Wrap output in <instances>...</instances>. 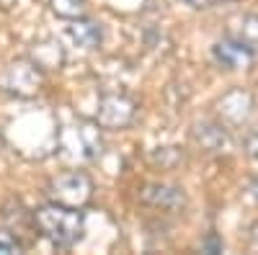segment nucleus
Segmentation results:
<instances>
[{"label":"nucleus","mask_w":258,"mask_h":255,"mask_svg":"<svg viewBox=\"0 0 258 255\" xmlns=\"http://www.w3.org/2000/svg\"><path fill=\"white\" fill-rule=\"evenodd\" d=\"M0 147H3V134H0Z\"/></svg>","instance_id":"19"},{"label":"nucleus","mask_w":258,"mask_h":255,"mask_svg":"<svg viewBox=\"0 0 258 255\" xmlns=\"http://www.w3.org/2000/svg\"><path fill=\"white\" fill-rule=\"evenodd\" d=\"M202 247H204V250H212V252H217V250H222V242H217L214 237H209V240H207Z\"/></svg>","instance_id":"16"},{"label":"nucleus","mask_w":258,"mask_h":255,"mask_svg":"<svg viewBox=\"0 0 258 255\" xmlns=\"http://www.w3.org/2000/svg\"><path fill=\"white\" fill-rule=\"evenodd\" d=\"M186 6L191 8H212V6H220V3H232V0H183Z\"/></svg>","instance_id":"15"},{"label":"nucleus","mask_w":258,"mask_h":255,"mask_svg":"<svg viewBox=\"0 0 258 255\" xmlns=\"http://www.w3.org/2000/svg\"><path fill=\"white\" fill-rule=\"evenodd\" d=\"M34 224L57 247H73L75 242L83 240V232H85L83 211L75 206L57 204V201L39 206L34 211Z\"/></svg>","instance_id":"1"},{"label":"nucleus","mask_w":258,"mask_h":255,"mask_svg":"<svg viewBox=\"0 0 258 255\" xmlns=\"http://www.w3.org/2000/svg\"><path fill=\"white\" fill-rule=\"evenodd\" d=\"M0 85H3V91L18 96V98H29L39 91L41 85V72H39V65L36 62H13V65L3 72L0 77Z\"/></svg>","instance_id":"3"},{"label":"nucleus","mask_w":258,"mask_h":255,"mask_svg":"<svg viewBox=\"0 0 258 255\" xmlns=\"http://www.w3.org/2000/svg\"><path fill=\"white\" fill-rule=\"evenodd\" d=\"M227 36H232V39L243 41V44L258 49V16L243 13V16L230 18V24H227Z\"/></svg>","instance_id":"8"},{"label":"nucleus","mask_w":258,"mask_h":255,"mask_svg":"<svg viewBox=\"0 0 258 255\" xmlns=\"http://www.w3.org/2000/svg\"><path fill=\"white\" fill-rule=\"evenodd\" d=\"M255 52H258V49L243 44V41L232 39V36H225V39L217 41V44H214V49H212L214 59H217L225 70H243V67H250Z\"/></svg>","instance_id":"5"},{"label":"nucleus","mask_w":258,"mask_h":255,"mask_svg":"<svg viewBox=\"0 0 258 255\" xmlns=\"http://www.w3.org/2000/svg\"><path fill=\"white\" fill-rule=\"evenodd\" d=\"M248 191H250V196H253V199L258 201V181H253V183L248 186Z\"/></svg>","instance_id":"17"},{"label":"nucleus","mask_w":258,"mask_h":255,"mask_svg":"<svg viewBox=\"0 0 258 255\" xmlns=\"http://www.w3.org/2000/svg\"><path fill=\"white\" fill-rule=\"evenodd\" d=\"M250 114H253V98H250V93L235 88L227 96H222V101H220V116L227 124H243V121L250 119Z\"/></svg>","instance_id":"7"},{"label":"nucleus","mask_w":258,"mask_h":255,"mask_svg":"<svg viewBox=\"0 0 258 255\" xmlns=\"http://www.w3.org/2000/svg\"><path fill=\"white\" fill-rule=\"evenodd\" d=\"M135 119V103L126 96L109 93L98 101V111H96V124L103 129H124Z\"/></svg>","instance_id":"4"},{"label":"nucleus","mask_w":258,"mask_h":255,"mask_svg":"<svg viewBox=\"0 0 258 255\" xmlns=\"http://www.w3.org/2000/svg\"><path fill=\"white\" fill-rule=\"evenodd\" d=\"M52 11L62 18H83L85 13V6H83V0H52Z\"/></svg>","instance_id":"12"},{"label":"nucleus","mask_w":258,"mask_h":255,"mask_svg":"<svg viewBox=\"0 0 258 255\" xmlns=\"http://www.w3.org/2000/svg\"><path fill=\"white\" fill-rule=\"evenodd\" d=\"M243 147H245V152H248V155L258 162V132H250V134L245 137Z\"/></svg>","instance_id":"14"},{"label":"nucleus","mask_w":258,"mask_h":255,"mask_svg":"<svg viewBox=\"0 0 258 255\" xmlns=\"http://www.w3.org/2000/svg\"><path fill=\"white\" fill-rule=\"evenodd\" d=\"M253 247H258V224L253 227Z\"/></svg>","instance_id":"18"},{"label":"nucleus","mask_w":258,"mask_h":255,"mask_svg":"<svg viewBox=\"0 0 258 255\" xmlns=\"http://www.w3.org/2000/svg\"><path fill=\"white\" fill-rule=\"evenodd\" d=\"M68 36L75 41L78 47H83V49H93V47L101 44L103 31H101V24H96V21L75 18V21H73V26H68Z\"/></svg>","instance_id":"9"},{"label":"nucleus","mask_w":258,"mask_h":255,"mask_svg":"<svg viewBox=\"0 0 258 255\" xmlns=\"http://www.w3.org/2000/svg\"><path fill=\"white\" fill-rule=\"evenodd\" d=\"M0 252H21V242L3 229H0Z\"/></svg>","instance_id":"13"},{"label":"nucleus","mask_w":258,"mask_h":255,"mask_svg":"<svg viewBox=\"0 0 258 255\" xmlns=\"http://www.w3.org/2000/svg\"><path fill=\"white\" fill-rule=\"evenodd\" d=\"M34 62L41 67V70H54L62 65V49L57 41L47 39L41 44H34Z\"/></svg>","instance_id":"11"},{"label":"nucleus","mask_w":258,"mask_h":255,"mask_svg":"<svg viewBox=\"0 0 258 255\" xmlns=\"http://www.w3.org/2000/svg\"><path fill=\"white\" fill-rule=\"evenodd\" d=\"M194 139H197L202 144V150H207V152H222L230 147L227 132L217 124H199L197 129H194Z\"/></svg>","instance_id":"10"},{"label":"nucleus","mask_w":258,"mask_h":255,"mask_svg":"<svg viewBox=\"0 0 258 255\" xmlns=\"http://www.w3.org/2000/svg\"><path fill=\"white\" fill-rule=\"evenodd\" d=\"M91 191H93V183L85 173H64V176H57L47 186V194L52 201L64 204V206H75V209H80L91 199Z\"/></svg>","instance_id":"2"},{"label":"nucleus","mask_w":258,"mask_h":255,"mask_svg":"<svg viewBox=\"0 0 258 255\" xmlns=\"http://www.w3.org/2000/svg\"><path fill=\"white\" fill-rule=\"evenodd\" d=\"M142 201L150 206L163 209V211H181L186 206V194L178 186H165V183H150L142 191Z\"/></svg>","instance_id":"6"}]
</instances>
